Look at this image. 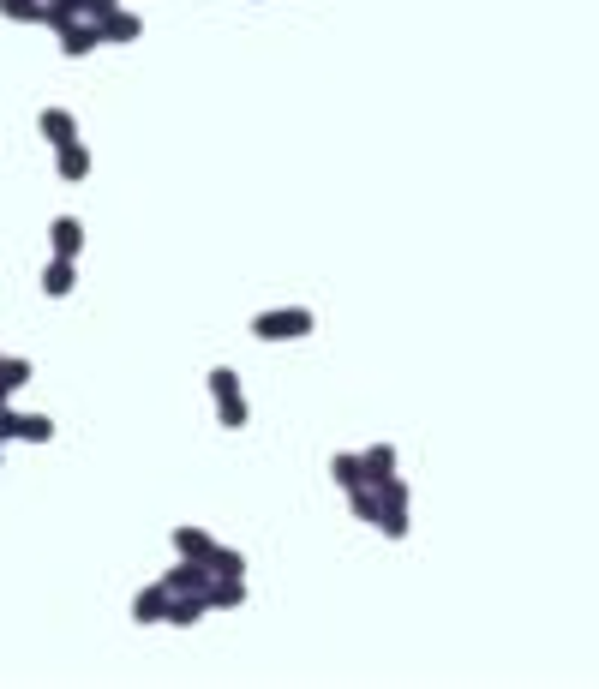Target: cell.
I'll use <instances>...</instances> for the list:
<instances>
[{
    "label": "cell",
    "mask_w": 599,
    "mask_h": 689,
    "mask_svg": "<svg viewBox=\"0 0 599 689\" xmlns=\"http://www.w3.org/2000/svg\"><path fill=\"white\" fill-rule=\"evenodd\" d=\"M54 438V414H18V444H48Z\"/></svg>",
    "instance_id": "ac0fdd59"
},
{
    "label": "cell",
    "mask_w": 599,
    "mask_h": 689,
    "mask_svg": "<svg viewBox=\"0 0 599 689\" xmlns=\"http://www.w3.org/2000/svg\"><path fill=\"white\" fill-rule=\"evenodd\" d=\"M6 24H42V0H0Z\"/></svg>",
    "instance_id": "44dd1931"
},
{
    "label": "cell",
    "mask_w": 599,
    "mask_h": 689,
    "mask_svg": "<svg viewBox=\"0 0 599 689\" xmlns=\"http://www.w3.org/2000/svg\"><path fill=\"white\" fill-rule=\"evenodd\" d=\"M0 378H6V390L18 396V390H24V384L36 378V366H30V360H0Z\"/></svg>",
    "instance_id": "7402d4cb"
},
{
    "label": "cell",
    "mask_w": 599,
    "mask_h": 689,
    "mask_svg": "<svg viewBox=\"0 0 599 689\" xmlns=\"http://www.w3.org/2000/svg\"><path fill=\"white\" fill-rule=\"evenodd\" d=\"M42 294H48V300L78 294V264H72V258H48V264H42Z\"/></svg>",
    "instance_id": "9c48e42d"
},
{
    "label": "cell",
    "mask_w": 599,
    "mask_h": 689,
    "mask_svg": "<svg viewBox=\"0 0 599 689\" xmlns=\"http://www.w3.org/2000/svg\"><path fill=\"white\" fill-rule=\"evenodd\" d=\"M114 6H120V0H84V18H90V24H96V18H108V12H114Z\"/></svg>",
    "instance_id": "d4e9b609"
},
{
    "label": "cell",
    "mask_w": 599,
    "mask_h": 689,
    "mask_svg": "<svg viewBox=\"0 0 599 689\" xmlns=\"http://www.w3.org/2000/svg\"><path fill=\"white\" fill-rule=\"evenodd\" d=\"M330 480L348 492V486H366V468H360V456L354 450H342V456H330Z\"/></svg>",
    "instance_id": "9a60e30c"
},
{
    "label": "cell",
    "mask_w": 599,
    "mask_h": 689,
    "mask_svg": "<svg viewBox=\"0 0 599 689\" xmlns=\"http://www.w3.org/2000/svg\"><path fill=\"white\" fill-rule=\"evenodd\" d=\"M168 618V588L162 582H150V588H138L132 594V624H144V630H156Z\"/></svg>",
    "instance_id": "52a82bcc"
},
{
    "label": "cell",
    "mask_w": 599,
    "mask_h": 689,
    "mask_svg": "<svg viewBox=\"0 0 599 689\" xmlns=\"http://www.w3.org/2000/svg\"><path fill=\"white\" fill-rule=\"evenodd\" d=\"M384 540H408V510H378V522H372Z\"/></svg>",
    "instance_id": "603a6c76"
},
{
    "label": "cell",
    "mask_w": 599,
    "mask_h": 689,
    "mask_svg": "<svg viewBox=\"0 0 599 689\" xmlns=\"http://www.w3.org/2000/svg\"><path fill=\"white\" fill-rule=\"evenodd\" d=\"M210 618V600L204 594H168V630H192V624H204Z\"/></svg>",
    "instance_id": "ba28073f"
},
{
    "label": "cell",
    "mask_w": 599,
    "mask_h": 689,
    "mask_svg": "<svg viewBox=\"0 0 599 689\" xmlns=\"http://www.w3.org/2000/svg\"><path fill=\"white\" fill-rule=\"evenodd\" d=\"M96 30H102V48H132V42L144 36V18L126 12V6H114L108 18H96Z\"/></svg>",
    "instance_id": "7a4b0ae2"
},
{
    "label": "cell",
    "mask_w": 599,
    "mask_h": 689,
    "mask_svg": "<svg viewBox=\"0 0 599 689\" xmlns=\"http://www.w3.org/2000/svg\"><path fill=\"white\" fill-rule=\"evenodd\" d=\"M204 390H210V402H228V396H240V372L234 366H210Z\"/></svg>",
    "instance_id": "e0dca14e"
},
{
    "label": "cell",
    "mask_w": 599,
    "mask_h": 689,
    "mask_svg": "<svg viewBox=\"0 0 599 689\" xmlns=\"http://www.w3.org/2000/svg\"><path fill=\"white\" fill-rule=\"evenodd\" d=\"M0 408H12V390H6V378H0Z\"/></svg>",
    "instance_id": "484cf974"
},
{
    "label": "cell",
    "mask_w": 599,
    "mask_h": 689,
    "mask_svg": "<svg viewBox=\"0 0 599 689\" xmlns=\"http://www.w3.org/2000/svg\"><path fill=\"white\" fill-rule=\"evenodd\" d=\"M210 576H246V552H234V546L216 540V552H210Z\"/></svg>",
    "instance_id": "ffe728a7"
},
{
    "label": "cell",
    "mask_w": 599,
    "mask_h": 689,
    "mask_svg": "<svg viewBox=\"0 0 599 689\" xmlns=\"http://www.w3.org/2000/svg\"><path fill=\"white\" fill-rule=\"evenodd\" d=\"M54 36H60V54H66V60H84V54H96V48H102V30H96L90 18H78V24L54 30Z\"/></svg>",
    "instance_id": "5b68a950"
},
{
    "label": "cell",
    "mask_w": 599,
    "mask_h": 689,
    "mask_svg": "<svg viewBox=\"0 0 599 689\" xmlns=\"http://www.w3.org/2000/svg\"><path fill=\"white\" fill-rule=\"evenodd\" d=\"M366 486L378 492V504H384V510H408V504H414V486H408L402 474H384V480H366Z\"/></svg>",
    "instance_id": "7c38bea8"
},
{
    "label": "cell",
    "mask_w": 599,
    "mask_h": 689,
    "mask_svg": "<svg viewBox=\"0 0 599 689\" xmlns=\"http://www.w3.org/2000/svg\"><path fill=\"white\" fill-rule=\"evenodd\" d=\"M84 18V0H42V24L48 30H66V24H78Z\"/></svg>",
    "instance_id": "2e32d148"
},
{
    "label": "cell",
    "mask_w": 599,
    "mask_h": 689,
    "mask_svg": "<svg viewBox=\"0 0 599 689\" xmlns=\"http://www.w3.org/2000/svg\"><path fill=\"white\" fill-rule=\"evenodd\" d=\"M168 540H174V558H198V564H210V552H216V534H210V528H192V522L174 528Z\"/></svg>",
    "instance_id": "30bf717a"
},
{
    "label": "cell",
    "mask_w": 599,
    "mask_h": 689,
    "mask_svg": "<svg viewBox=\"0 0 599 689\" xmlns=\"http://www.w3.org/2000/svg\"><path fill=\"white\" fill-rule=\"evenodd\" d=\"M12 438H18V414H12V408H0V450H6Z\"/></svg>",
    "instance_id": "cb8c5ba5"
},
{
    "label": "cell",
    "mask_w": 599,
    "mask_h": 689,
    "mask_svg": "<svg viewBox=\"0 0 599 689\" xmlns=\"http://www.w3.org/2000/svg\"><path fill=\"white\" fill-rule=\"evenodd\" d=\"M0 360H6V354H0Z\"/></svg>",
    "instance_id": "4316f807"
},
{
    "label": "cell",
    "mask_w": 599,
    "mask_h": 689,
    "mask_svg": "<svg viewBox=\"0 0 599 689\" xmlns=\"http://www.w3.org/2000/svg\"><path fill=\"white\" fill-rule=\"evenodd\" d=\"M378 510H384V504H378V492H372V486H348V516H354L360 528H372V522H378Z\"/></svg>",
    "instance_id": "4fadbf2b"
},
{
    "label": "cell",
    "mask_w": 599,
    "mask_h": 689,
    "mask_svg": "<svg viewBox=\"0 0 599 689\" xmlns=\"http://www.w3.org/2000/svg\"><path fill=\"white\" fill-rule=\"evenodd\" d=\"M54 168H60V180H66V186H84V180H90V150H84V138L54 144Z\"/></svg>",
    "instance_id": "8992f818"
},
{
    "label": "cell",
    "mask_w": 599,
    "mask_h": 689,
    "mask_svg": "<svg viewBox=\"0 0 599 689\" xmlns=\"http://www.w3.org/2000/svg\"><path fill=\"white\" fill-rule=\"evenodd\" d=\"M162 588H168V594H204V588H210V564H198V558H174V570L162 576Z\"/></svg>",
    "instance_id": "277c9868"
},
{
    "label": "cell",
    "mask_w": 599,
    "mask_h": 689,
    "mask_svg": "<svg viewBox=\"0 0 599 689\" xmlns=\"http://www.w3.org/2000/svg\"><path fill=\"white\" fill-rule=\"evenodd\" d=\"M360 468H366V480L396 474V444H372V450H360Z\"/></svg>",
    "instance_id": "5bb4252c"
},
{
    "label": "cell",
    "mask_w": 599,
    "mask_h": 689,
    "mask_svg": "<svg viewBox=\"0 0 599 689\" xmlns=\"http://www.w3.org/2000/svg\"><path fill=\"white\" fill-rule=\"evenodd\" d=\"M48 246H54V258H84V222L78 216H54L48 222Z\"/></svg>",
    "instance_id": "3957f363"
},
{
    "label": "cell",
    "mask_w": 599,
    "mask_h": 689,
    "mask_svg": "<svg viewBox=\"0 0 599 689\" xmlns=\"http://www.w3.org/2000/svg\"><path fill=\"white\" fill-rule=\"evenodd\" d=\"M36 132H42L48 144H72V138H78V120H72V108H42V114H36Z\"/></svg>",
    "instance_id": "8fae6325"
},
{
    "label": "cell",
    "mask_w": 599,
    "mask_h": 689,
    "mask_svg": "<svg viewBox=\"0 0 599 689\" xmlns=\"http://www.w3.org/2000/svg\"><path fill=\"white\" fill-rule=\"evenodd\" d=\"M318 330V318L306 306H282V312H258L252 318V342H306Z\"/></svg>",
    "instance_id": "6da1fadb"
},
{
    "label": "cell",
    "mask_w": 599,
    "mask_h": 689,
    "mask_svg": "<svg viewBox=\"0 0 599 689\" xmlns=\"http://www.w3.org/2000/svg\"><path fill=\"white\" fill-rule=\"evenodd\" d=\"M216 420H222V432H246V420H252L246 396H228V402H216Z\"/></svg>",
    "instance_id": "d6986e66"
}]
</instances>
